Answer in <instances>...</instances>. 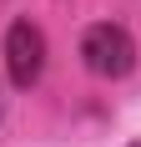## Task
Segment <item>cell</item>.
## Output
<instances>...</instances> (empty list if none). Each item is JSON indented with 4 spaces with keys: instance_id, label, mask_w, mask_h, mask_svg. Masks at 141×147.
Segmentation results:
<instances>
[{
    "instance_id": "2",
    "label": "cell",
    "mask_w": 141,
    "mask_h": 147,
    "mask_svg": "<svg viewBox=\"0 0 141 147\" xmlns=\"http://www.w3.org/2000/svg\"><path fill=\"white\" fill-rule=\"evenodd\" d=\"M5 66H10V81L15 86H35L45 71V36L41 26L30 20H15L10 36H5Z\"/></svg>"
},
{
    "instance_id": "3",
    "label": "cell",
    "mask_w": 141,
    "mask_h": 147,
    "mask_svg": "<svg viewBox=\"0 0 141 147\" xmlns=\"http://www.w3.org/2000/svg\"><path fill=\"white\" fill-rule=\"evenodd\" d=\"M131 147H141V142H131Z\"/></svg>"
},
{
    "instance_id": "1",
    "label": "cell",
    "mask_w": 141,
    "mask_h": 147,
    "mask_svg": "<svg viewBox=\"0 0 141 147\" xmlns=\"http://www.w3.org/2000/svg\"><path fill=\"white\" fill-rule=\"evenodd\" d=\"M81 61L96 76H126L136 66V46H131V36L121 26H91L81 36Z\"/></svg>"
}]
</instances>
